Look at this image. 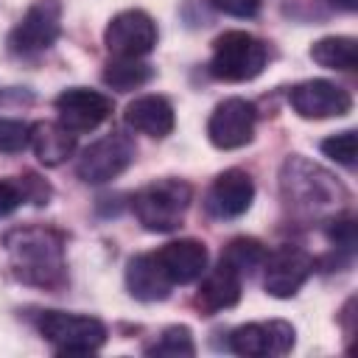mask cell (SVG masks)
<instances>
[{
  "label": "cell",
  "instance_id": "1",
  "mask_svg": "<svg viewBox=\"0 0 358 358\" xmlns=\"http://www.w3.org/2000/svg\"><path fill=\"white\" fill-rule=\"evenodd\" d=\"M11 271L25 285L59 288L64 282V241L45 227H20L6 235Z\"/></svg>",
  "mask_w": 358,
  "mask_h": 358
},
{
  "label": "cell",
  "instance_id": "2",
  "mask_svg": "<svg viewBox=\"0 0 358 358\" xmlns=\"http://www.w3.org/2000/svg\"><path fill=\"white\" fill-rule=\"evenodd\" d=\"M193 201V190L182 179H157L140 187L131 199V210L143 229L148 232H173L182 227L185 213Z\"/></svg>",
  "mask_w": 358,
  "mask_h": 358
},
{
  "label": "cell",
  "instance_id": "3",
  "mask_svg": "<svg viewBox=\"0 0 358 358\" xmlns=\"http://www.w3.org/2000/svg\"><path fill=\"white\" fill-rule=\"evenodd\" d=\"M268 48L246 31H227L213 42L210 76L218 81H252L263 73Z\"/></svg>",
  "mask_w": 358,
  "mask_h": 358
},
{
  "label": "cell",
  "instance_id": "4",
  "mask_svg": "<svg viewBox=\"0 0 358 358\" xmlns=\"http://www.w3.org/2000/svg\"><path fill=\"white\" fill-rule=\"evenodd\" d=\"M282 193L288 204L294 201L296 207H305V210H324L338 204V199H347L344 187L327 171L299 157H291L282 165Z\"/></svg>",
  "mask_w": 358,
  "mask_h": 358
},
{
  "label": "cell",
  "instance_id": "5",
  "mask_svg": "<svg viewBox=\"0 0 358 358\" xmlns=\"http://www.w3.org/2000/svg\"><path fill=\"white\" fill-rule=\"evenodd\" d=\"M39 333L59 352H95L106 341V327L95 316L45 310L39 316Z\"/></svg>",
  "mask_w": 358,
  "mask_h": 358
},
{
  "label": "cell",
  "instance_id": "6",
  "mask_svg": "<svg viewBox=\"0 0 358 358\" xmlns=\"http://www.w3.org/2000/svg\"><path fill=\"white\" fill-rule=\"evenodd\" d=\"M131 162H134L131 137L123 131H112V134H103L101 140L90 143L81 151V157L76 162V173L87 185H103V182L117 179Z\"/></svg>",
  "mask_w": 358,
  "mask_h": 358
},
{
  "label": "cell",
  "instance_id": "7",
  "mask_svg": "<svg viewBox=\"0 0 358 358\" xmlns=\"http://www.w3.org/2000/svg\"><path fill=\"white\" fill-rule=\"evenodd\" d=\"M62 34V0H34L8 36V48L17 56H34L48 50Z\"/></svg>",
  "mask_w": 358,
  "mask_h": 358
},
{
  "label": "cell",
  "instance_id": "8",
  "mask_svg": "<svg viewBox=\"0 0 358 358\" xmlns=\"http://www.w3.org/2000/svg\"><path fill=\"white\" fill-rule=\"evenodd\" d=\"M103 45L115 59H140L157 45V22L140 8L120 11L109 20Z\"/></svg>",
  "mask_w": 358,
  "mask_h": 358
},
{
  "label": "cell",
  "instance_id": "9",
  "mask_svg": "<svg viewBox=\"0 0 358 358\" xmlns=\"http://www.w3.org/2000/svg\"><path fill=\"white\" fill-rule=\"evenodd\" d=\"M310 271H313V257L305 249L291 243L277 246L263 257V288L277 299H288L305 285Z\"/></svg>",
  "mask_w": 358,
  "mask_h": 358
},
{
  "label": "cell",
  "instance_id": "10",
  "mask_svg": "<svg viewBox=\"0 0 358 358\" xmlns=\"http://www.w3.org/2000/svg\"><path fill=\"white\" fill-rule=\"evenodd\" d=\"M255 120H257V112L252 101L227 98L213 109L207 120V137L221 151L241 148L255 137Z\"/></svg>",
  "mask_w": 358,
  "mask_h": 358
},
{
  "label": "cell",
  "instance_id": "11",
  "mask_svg": "<svg viewBox=\"0 0 358 358\" xmlns=\"http://www.w3.org/2000/svg\"><path fill=\"white\" fill-rule=\"evenodd\" d=\"M294 112L305 120H324V117H341L352 109V95L327 81V78H310L291 90L288 95Z\"/></svg>",
  "mask_w": 358,
  "mask_h": 358
},
{
  "label": "cell",
  "instance_id": "12",
  "mask_svg": "<svg viewBox=\"0 0 358 358\" xmlns=\"http://www.w3.org/2000/svg\"><path fill=\"white\" fill-rule=\"evenodd\" d=\"M56 112L64 129H70L73 134H84L98 129L112 115V98L95 90L73 87L56 98Z\"/></svg>",
  "mask_w": 358,
  "mask_h": 358
},
{
  "label": "cell",
  "instance_id": "13",
  "mask_svg": "<svg viewBox=\"0 0 358 358\" xmlns=\"http://www.w3.org/2000/svg\"><path fill=\"white\" fill-rule=\"evenodd\" d=\"M294 327L282 319L271 322H252L241 324L229 336V347L238 355L246 358H260V355H285L294 347Z\"/></svg>",
  "mask_w": 358,
  "mask_h": 358
},
{
  "label": "cell",
  "instance_id": "14",
  "mask_svg": "<svg viewBox=\"0 0 358 358\" xmlns=\"http://www.w3.org/2000/svg\"><path fill=\"white\" fill-rule=\"evenodd\" d=\"M255 199V182L246 171L229 168L215 176V182L207 190V213L215 218H238L252 207Z\"/></svg>",
  "mask_w": 358,
  "mask_h": 358
},
{
  "label": "cell",
  "instance_id": "15",
  "mask_svg": "<svg viewBox=\"0 0 358 358\" xmlns=\"http://www.w3.org/2000/svg\"><path fill=\"white\" fill-rule=\"evenodd\" d=\"M154 257L173 285H187L207 271V246L193 238L171 241L159 252H154Z\"/></svg>",
  "mask_w": 358,
  "mask_h": 358
},
{
  "label": "cell",
  "instance_id": "16",
  "mask_svg": "<svg viewBox=\"0 0 358 358\" xmlns=\"http://www.w3.org/2000/svg\"><path fill=\"white\" fill-rule=\"evenodd\" d=\"M123 117L134 131L148 134V137H168L173 131V126H176L173 106L162 95H140V98H134L126 106Z\"/></svg>",
  "mask_w": 358,
  "mask_h": 358
},
{
  "label": "cell",
  "instance_id": "17",
  "mask_svg": "<svg viewBox=\"0 0 358 358\" xmlns=\"http://www.w3.org/2000/svg\"><path fill=\"white\" fill-rule=\"evenodd\" d=\"M238 299H241V274L235 268H229L227 263H218L213 271H207L196 291V305L204 313H218V310L235 308Z\"/></svg>",
  "mask_w": 358,
  "mask_h": 358
},
{
  "label": "cell",
  "instance_id": "18",
  "mask_svg": "<svg viewBox=\"0 0 358 358\" xmlns=\"http://www.w3.org/2000/svg\"><path fill=\"white\" fill-rule=\"evenodd\" d=\"M126 285H129V294L134 299L157 302V299H165L171 294L173 282L165 277V271L154 255H137L126 266Z\"/></svg>",
  "mask_w": 358,
  "mask_h": 358
},
{
  "label": "cell",
  "instance_id": "19",
  "mask_svg": "<svg viewBox=\"0 0 358 358\" xmlns=\"http://www.w3.org/2000/svg\"><path fill=\"white\" fill-rule=\"evenodd\" d=\"M31 148H34V154L42 165L53 168V165H62L73 157L76 134L70 129H64L62 123L39 120V123L31 126Z\"/></svg>",
  "mask_w": 358,
  "mask_h": 358
},
{
  "label": "cell",
  "instance_id": "20",
  "mask_svg": "<svg viewBox=\"0 0 358 358\" xmlns=\"http://www.w3.org/2000/svg\"><path fill=\"white\" fill-rule=\"evenodd\" d=\"M310 59L327 70H355L358 64V45L352 36H324L319 42H313L310 48Z\"/></svg>",
  "mask_w": 358,
  "mask_h": 358
},
{
  "label": "cell",
  "instance_id": "21",
  "mask_svg": "<svg viewBox=\"0 0 358 358\" xmlns=\"http://www.w3.org/2000/svg\"><path fill=\"white\" fill-rule=\"evenodd\" d=\"M151 76H154L151 64H143L137 59H115L103 70V81L117 92H131L145 81H151Z\"/></svg>",
  "mask_w": 358,
  "mask_h": 358
},
{
  "label": "cell",
  "instance_id": "22",
  "mask_svg": "<svg viewBox=\"0 0 358 358\" xmlns=\"http://www.w3.org/2000/svg\"><path fill=\"white\" fill-rule=\"evenodd\" d=\"M263 257H266V249H263L260 241H255V238H235V241H229V246L224 249L221 263H227V266L235 268L238 274H249V271H255L257 266H263Z\"/></svg>",
  "mask_w": 358,
  "mask_h": 358
},
{
  "label": "cell",
  "instance_id": "23",
  "mask_svg": "<svg viewBox=\"0 0 358 358\" xmlns=\"http://www.w3.org/2000/svg\"><path fill=\"white\" fill-rule=\"evenodd\" d=\"M151 355H168V358H179V355H193L196 347H193V336L185 324H173L168 330H162L159 341L148 350Z\"/></svg>",
  "mask_w": 358,
  "mask_h": 358
},
{
  "label": "cell",
  "instance_id": "24",
  "mask_svg": "<svg viewBox=\"0 0 358 358\" xmlns=\"http://www.w3.org/2000/svg\"><path fill=\"white\" fill-rule=\"evenodd\" d=\"M28 145H31V123L0 117V151L3 154H17Z\"/></svg>",
  "mask_w": 358,
  "mask_h": 358
},
{
  "label": "cell",
  "instance_id": "25",
  "mask_svg": "<svg viewBox=\"0 0 358 358\" xmlns=\"http://www.w3.org/2000/svg\"><path fill=\"white\" fill-rule=\"evenodd\" d=\"M322 151H324V157L336 159L338 165L355 168V131L347 129V131H338V134L322 140Z\"/></svg>",
  "mask_w": 358,
  "mask_h": 358
},
{
  "label": "cell",
  "instance_id": "26",
  "mask_svg": "<svg viewBox=\"0 0 358 358\" xmlns=\"http://www.w3.org/2000/svg\"><path fill=\"white\" fill-rule=\"evenodd\" d=\"M213 8L229 14V17H255L260 8V0H210Z\"/></svg>",
  "mask_w": 358,
  "mask_h": 358
},
{
  "label": "cell",
  "instance_id": "27",
  "mask_svg": "<svg viewBox=\"0 0 358 358\" xmlns=\"http://www.w3.org/2000/svg\"><path fill=\"white\" fill-rule=\"evenodd\" d=\"M330 6H336V8H341V11H355L358 8V0H327Z\"/></svg>",
  "mask_w": 358,
  "mask_h": 358
}]
</instances>
